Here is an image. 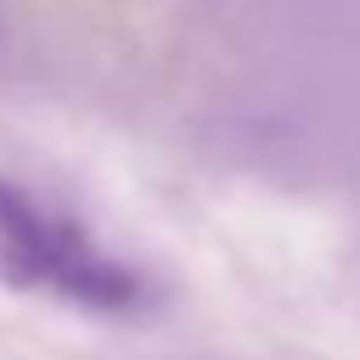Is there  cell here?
Segmentation results:
<instances>
[{
	"instance_id": "6da1fadb",
	"label": "cell",
	"mask_w": 360,
	"mask_h": 360,
	"mask_svg": "<svg viewBox=\"0 0 360 360\" xmlns=\"http://www.w3.org/2000/svg\"><path fill=\"white\" fill-rule=\"evenodd\" d=\"M0 283L9 288H51L87 310H132L141 283L110 260L78 224L41 214L9 178H0Z\"/></svg>"
}]
</instances>
